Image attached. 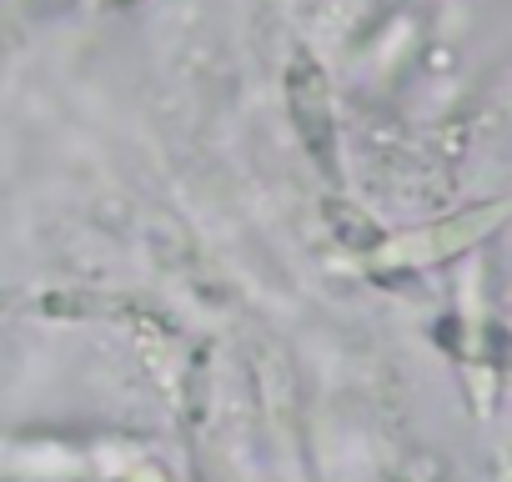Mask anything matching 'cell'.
<instances>
[{
    "instance_id": "obj_2",
    "label": "cell",
    "mask_w": 512,
    "mask_h": 482,
    "mask_svg": "<svg viewBox=\"0 0 512 482\" xmlns=\"http://www.w3.org/2000/svg\"><path fill=\"white\" fill-rule=\"evenodd\" d=\"M282 101H287V121L307 151V161L327 176L342 181V146H337V101H332V81L322 71V61L312 51H292L287 71H282Z\"/></svg>"
},
{
    "instance_id": "obj_4",
    "label": "cell",
    "mask_w": 512,
    "mask_h": 482,
    "mask_svg": "<svg viewBox=\"0 0 512 482\" xmlns=\"http://www.w3.org/2000/svg\"><path fill=\"white\" fill-rule=\"evenodd\" d=\"M11 312H16V297H11V292H6V287H0V322H6V317H11Z\"/></svg>"
},
{
    "instance_id": "obj_3",
    "label": "cell",
    "mask_w": 512,
    "mask_h": 482,
    "mask_svg": "<svg viewBox=\"0 0 512 482\" xmlns=\"http://www.w3.org/2000/svg\"><path fill=\"white\" fill-rule=\"evenodd\" d=\"M492 482H512V457H507V452L497 457V467H492Z\"/></svg>"
},
{
    "instance_id": "obj_1",
    "label": "cell",
    "mask_w": 512,
    "mask_h": 482,
    "mask_svg": "<svg viewBox=\"0 0 512 482\" xmlns=\"http://www.w3.org/2000/svg\"><path fill=\"white\" fill-rule=\"evenodd\" d=\"M507 216H512V201H477L467 211H452V216H437V221H422L407 231H387L362 252V267L382 282L447 267V262L477 252L487 236H497Z\"/></svg>"
}]
</instances>
